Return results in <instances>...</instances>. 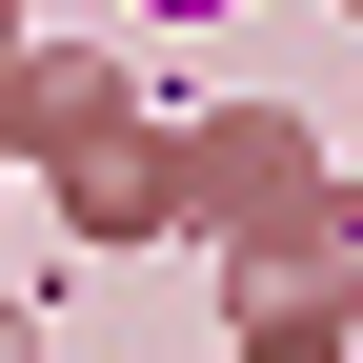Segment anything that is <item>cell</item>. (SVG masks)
<instances>
[{
  "instance_id": "6da1fadb",
  "label": "cell",
  "mask_w": 363,
  "mask_h": 363,
  "mask_svg": "<svg viewBox=\"0 0 363 363\" xmlns=\"http://www.w3.org/2000/svg\"><path fill=\"white\" fill-rule=\"evenodd\" d=\"M162 21H222V0H162Z\"/></svg>"
}]
</instances>
